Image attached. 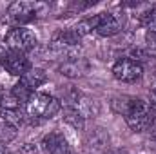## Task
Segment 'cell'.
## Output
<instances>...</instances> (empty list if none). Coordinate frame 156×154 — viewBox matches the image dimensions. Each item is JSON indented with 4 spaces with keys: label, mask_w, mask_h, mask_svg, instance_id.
Returning a JSON list of instances; mask_svg holds the SVG:
<instances>
[{
    "label": "cell",
    "mask_w": 156,
    "mask_h": 154,
    "mask_svg": "<svg viewBox=\"0 0 156 154\" xmlns=\"http://www.w3.org/2000/svg\"><path fill=\"white\" fill-rule=\"evenodd\" d=\"M147 103H149V107H151V111H153V114H154V118H156V89L151 93V100H149Z\"/></svg>",
    "instance_id": "9a60e30c"
},
{
    "label": "cell",
    "mask_w": 156,
    "mask_h": 154,
    "mask_svg": "<svg viewBox=\"0 0 156 154\" xmlns=\"http://www.w3.org/2000/svg\"><path fill=\"white\" fill-rule=\"evenodd\" d=\"M142 75H144L142 64L133 58H120L113 65V76L123 83H134L142 78Z\"/></svg>",
    "instance_id": "5b68a950"
},
{
    "label": "cell",
    "mask_w": 156,
    "mask_h": 154,
    "mask_svg": "<svg viewBox=\"0 0 156 154\" xmlns=\"http://www.w3.org/2000/svg\"><path fill=\"white\" fill-rule=\"evenodd\" d=\"M87 71V64L83 62V58H71V60H66L60 67V73L64 76L69 78H78L82 76L83 73Z\"/></svg>",
    "instance_id": "30bf717a"
},
{
    "label": "cell",
    "mask_w": 156,
    "mask_h": 154,
    "mask_svg": "<svg viewBox=\"0 0 156 154\" xmlns=\"http://www.w3.org/2000/svg\"><path fill=\"white\" fill-rule=\"evenodd\" d=\"M120 33V22L111 13H100V24L96 27V35L100 37H115Z\"/></svg>",
    "instance_id": "ba28073f"
},
{
    "label": "cell",
    "mask_w": 156,
    "mask_h": 154,
    "mask_svg": "<svg viewBox=\"0 0 156 154\" xmlns=\"http://www.w3.org/2000/svg\"><path fill=\"white\" fill-rule=\"evenodd\" d=\"M147 29H154V31H156V16H154V20H153V22L147 26Z\"/></svg>",
    "instance_id": "e0dca14e"
},
{
    "label": "cell",
    "mask_w": 156,
    "mask_h": 154,
    "mask_svg": "<svg viewBox=\"0 0 156 154\" xmlns=\"http://www.w3.org/2000/svg\"><path fill=\"white\" fill-rule=\"evenodd\" d=\"M38 38L37 35L27 29V27H13L7 35H5V47L9 51H16V53H29L37 47Z\"/></svg>",
    "instance_id": "277c9868"
},
{
    "label": "cell",
    "mask_w": 156,
    "mask_h": 154,
    "mask_svg": "<svg viewBox=\"0 0 156 154\" xmlns=\"http://www.w3.org/2000/svg\"><path fill=\"white\" fill-rule=\"evenodd\" d=\"M0 154H9V151H7V147H4L2 143H0Z\"/></svg>",
    "instance_id": "ac0fdd59"
},
{
    "label": "cell",
    "mask_w": 156,
    "mask_h": 154,
    "mask_svg": "<svg viewBox=\"0 0 156 154\" xmlns=\"http://www.w3.org/2000/svg\"><path fill=\"white\" fill-rule=\"evenodd\" d=\"M64 121L69 123V125H71L73 129H76V131H83V127H85V118L80 114L76 109L67 107V105H66V109H64Z\"/></svg>",
    "instance_id": "7c38bea8"
},
{
    "label": "cell",
    "mask_w": 156,
    "mask_h": 154,
    "mask_svg": "<svg viewBox=\"0 0 156 154\" xmlns=\"http://www.w3.org/2000/svg\"><path fill=\"white\" fill-rule=\"evenodd\" d=\"M20 82H22L29 91L37 93V89H38L40 85H44V83L47 82V75H45L44 69H40V67H31L24 76L20 78Z\"/></svg>",
    "instance_id": "9c48e42d"
},
{
    "label": "cell",
    "mask_w": 156,
    "mask_h": 154,
    "mask_svg": "<svg viewBox=\"0 0 156 154\" xmlns=\"http://www.w3.org/2000/svg\"><path fill=\"white\" fill-rule=\"evenodd\" d=\"M2 67L9 75L22 78L31 69V64H29V60H27V56L24 53H16V51H9L7 49V53H5V56L2 60Z\"/></svg>",
    "instance_id": "8992f818"
},
{
    "label": "cell",
    "mask_w": 156,
    "mask_h": 154,
    "mask_svg": "<svg viewBox=\"0 0 156 154\" xmlns=\"http://www.w3.org/2000/svg\"><path fill=\"white\" fill-rule=\"evenodd\" d=\"M24 111H26V116L31 120H51L62 111V103L51 94L33 93Z\"/></svg>",
    "instance_id": "7a4b0ae2"
},
{
    "label": "cell",
    "mask_w": 156,
    "mask_h": 154,
    "mask_svg": "<svg viewBox=\"0 0 156 154\" xmlns=\"http://www.w3.org/2000/svg\"><path fill=\"white\" fill-rule=\"evenodd\" d=\"M113 107L116 113L123 114L127 125L134 132H144L154 125V114L149 103L140 98H129V96L118 98L116 102H113Z\"/></svg>",
    "instance_id": "6da1fadb"
},
{
    "label": "cell",
    "mask_w": 156,
    "mask_h": 154,
    "mask_svg": "<svg viewBox=\"0 0 156 154\" xmlns=\"http://www.w3.org/2000/svg\"><path fill=\"white\" fill-rule=\"evenodd\" d=\"M42 151L45 154H73L67 140H66V136L62 132H58V131H53V132L44 136Z\"/></svg>",
    "instance_id": "52a82bcc"
},
{
    "label": "cell",
    "mask_w": 156,
    "mask_h": 154,
    "mask_svg": "<svg viewBox=\"0 0 156 154\" xmlns=\"http://www.w3.org/2000/svg\"><path fill=\"white\" fill-rule=\"evenodd\" d=\"M145 45H147V49H151V51L156 49V31L154 29H147V31H145Z\"/></svg>",
    "instance_id": "5bb4252c"
},
{
    "label": "cell",
    "mask_w": 156,
    "mask_h": 154,
    "mask_svg": "<svg viewBox=\"0 0 156 154\" xmlns=\"http://www.w3.org/2000/svg\"><path fill=\"white\" fill-rule=\"evenodd\" d=\"M15 136H16V129H15L13 125L5 123V121L0 118V143H2V145H4V143H9V142L15 140Z\"/></svg>",
    "instance_id": "4fadbf2b"
},
{
    "label": "cell",
    "mask_w": 156,
    "mask_h": 154,
    "mask_svg": "<svg viewBox=\"0 0 156 154\" xmlns=\"http://www.w3.org/2000/svg\"><path fill=\"white\" fill-rule=\"evenodd\" d=\"M98 24H100V13L80 20L76 26L73 27V31H75V35H76L78 38H83V37H87V35H91V33H96Z\"/></svg>",
    "instance_id": "8fae6325"
},
{
    "label": "cell",
    "mask_w": 156,
    "mask_h": 154,
    "mask_svg": "<svg viewBox=\"0 0 156 154\" xmlns=\"http://www.w3.org/2000/svg\"><path fill=\"white\" fill-rule=\"evenodd\" d=\"M5 53H7V47H4V45L0 44V67H2V60H4V56H5Z\"/></svg>",
    "instance_id": "2e32d148"
},
{
    "label": "cell",
    "mask_w": 156,
    "mask_h": 154,
    "mask_svg": "<svg viewBox=\"0 0 156 154\" xmlns=\"http://www.w3.org/2000/svg\"><path fill=\"white\" fill-rule=\"evenodd\" d=\"M44 5L37 2H27V0H16L7 7V20L15 27H24V24L33 22L38 16V11Z\"/></svg>",
    "instance_id": "3957f363"
}]
</instances>
